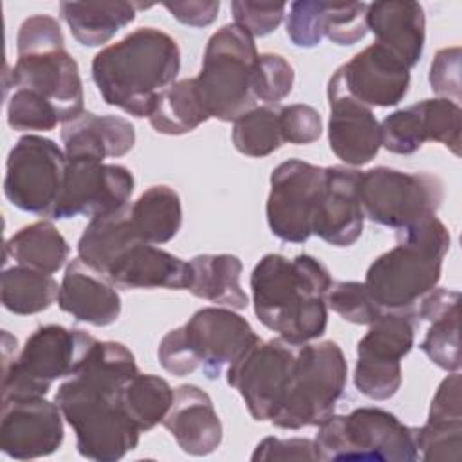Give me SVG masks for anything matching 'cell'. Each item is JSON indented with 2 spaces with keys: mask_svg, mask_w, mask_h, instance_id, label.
<instances>
[{
  "mask_svg": "<svg viewBox=\"0 0 462 462\" xmlns=\"http://www.w3.org/2000/svg\"><path fill=\"white\" fill-rule=\"evenodd\" d=\"M231 139L235 148L247 157H265L283 144L278 110L254 106L233 123Z\"/></svg>",
  "mask_w": 462,
  "mask_h": 462,
  "instance_id": "d590c367",
  "label": "cell"
},
{
  "mask_svg": "<svg viewBox=\"0 0 462 462\" xmlns=\"http://www.w3.org/2000/svg\"><path fill=\"white\" fill-rule=\"evenodd\" d=\"M287 4L283 2H253L235 0L231 2V13L238 27L249 32L253 38L271 34L283 20Z\"/></svg>",
  "mask_w": 462,
  "mask_h": 462,
  "instance_id": "7bdbcfd3",
  "label": "cell"
},
{
  "mask_svg": "<svg viewBox=\"0 0 462 462\" xmlns=\"http://www.w3.org/2000/svg\"><path fill=\"white\" fill-rule=\"evenodd\" d=\"M346 375L348 365L336 341L298 345L287 390L269 422L283 430L319 426L334 415Z\"/></svg>",
  "mask_w": 462,
  "mask_h": 462,
  "instance_id": "52a82bcc",
  "label": "cell"
},
{
  "mask_svg": "<svg viewBox=\"0 0 462 462\" xmlns=\"http://www.w3.org/2000/svg\"><path fill=\"white\" fill-rule=\"evenodd\" d=\"M18 343H16V337H13L7 330L2 332V370L7 368L14 357H16V348Z\"/></svg>",
  "mask_w": 462,
  "mask_h": 462,
  "instance_id": "c3c4849f",
  "label": "cell"
},
{
  "mask_svg": "<svg viewBox=\"0 0 462 462\" xmlns=\"http://www.w3.org/2000/svg\"><path fill=\"white\" fill-rule=\"evenodd\" d=\"M135 242H143L132 224L130 206L90 218L78 240V256L101 274Z\"/></svg>",
  "mask_w": 462,
  "mask_h": 462,
  "instance_id": "f546056e",
  "label": "cell"
},
{
  "mask_svg": "<svg viewBox=\"0 0 462 462\" xmlns=\"http://www.w3.org/2000/svg\"><path fill=\"white\" fill-rule=\"evenodd\" d=\"M430 85L431 90L444 99L455 103L460 101V47H444L437 51L430 65Z\"/></svg>",
  "mask_w": 462,
  "mask_h": 462,
  "instance_id": "f6af8a7d",
  "label": "cell"
},
{
  "mask_svg": "<svg viewBox=\"0 0 462 462\" xmlns=\"http://www.w3.org/2000/svg\"><path fill=\"white\" fill-rule=\"evenodd\" d=\"M58 305L76 321L94 327L112 325L121 314V298L116 285L79 256L70 260L65 269Z\"/></svg>",
  "mask_w": 462,
  "mask_h": 462,
  "instance_id": "7402d4cb",
  "label": "cell"
},
{
  "mask_svg": "<svg viewBox=\"0 0 462 462\" xmlns=\"http://www.w3.org/2000/svg\"><path fill=\"white\" fill-rule=\"evenodd\" d=\"M65 170L67 155L52 139L27 134L7 155L5 199L22 211L49 218L61 193Z\"/></svg>",
  "mask_w": 462,
  "mask_h": 462,
  "instance_id": "8fae6325",
  "label": "cell"
},
{
  "mask_svg": "<svg viewBox=\"0 0 462 462\" xmlns=\"http://www.w3.org/2000/svg\"><path fill=\"white\" fill-rule=\"evenodd\" d=\"M254 314L263 327L292 345L310 343L327 330V292L332 278L310 254L269 253L251 273Z\"/></svg>",
  "mask_w": 462,
  "mask_h": 462,
  "instance_id": "7a4b0ae2",
  "label": "cell"
},
{
  "mask_svg": "<svg viewBox=\"0 0 462 462\" xmlns=\"http://www.w3.org/2000/svg\"><path fill=\"white\" fill-rule=\"evenodd\" d=\"M327 307L356 325H372L383 314L361 282H332Z\"/></svg>",
  "mask_w": 462,
  "mask_h": 462,
  "instance_id": "60d3db41",
  "label": "cell"
},
{
  "mask_svg": "<svg viewBox=\"0 0 462 462\" xmlns=\"http://www.w3.org/2000/svg\"><path fill=\"white\" fill-rule=\"evenodd\" d=\"M417 105L420 116V126L426 141L444 144L453 155H460V130H462V110L460 105L444 99H422Z\"/></svg>",
  "mask_w": 462,
  "mask_h": 462,
  "instance_id": "8d00e7d4",
  "label": "cell"
},
{
  "mask_svg": "<svg viewBox=\"0 0 462 462\" xmlns=\"http://www.w3.org/2000/svg\"><path fill=\"white\" fill-rule=\"evenodd\" d=\"M61 143L67 159L123 157L135 144L134 125L119 116H96L83 110L61 123Z\"/></svg>",
  "mask_w": 462,
  "mask_h": 462,
  "instance_id": "484cf974",
  "label": "cell"
},
{
  "mask_svg": "<svg viewBox=\"0 0 462 462\" xmlns=\"http://www.w3.org/2000/svg\"><path fill=\"white\" fill-rule=\"evenodd\" d=\"M209 119L199 92L195 78H186L164 88L148 117L152 128L164 135H182L193 132Z\"/></svg>",
  "mask_w": 462,
  "mask_h": 462,
  "instance_id": "d6a6232c",
  "label": "cell"
},
{
  "mask_svg": "<svg viewBox=\"0 0 462 462\" xmlns=\"http://www.w3.org/2000/svg\"><path fill=\"white\" fill-rule=\"evenodd\" d=\"M379 130L381 146L397 155L415 153L426 143L415 103L408 108H401L386 116L379 123Z\"/></svg>",
  "mask_w": 462,
  "mask_h": 462,
  "instance_id": "b9f144b4",
  "label": "cell"
},
{
  "mask_svg": "<svg viewBox=\"0 0 462 462\" xmlns=\"http://www.w3.org/2000/svg\"><path fill=\"white\" fill-rule=\"evenodd\" d=\"M359 200L365 218L402 229L424 217L437 215L444 200V184L428 171L377 166L361 171Z\"/></svg>",
  "mask_w": 462,
  "mask_h": 462,
  "instance_id": "30bf717a",
  "label": "cell"
},
{
  "mask_svg": "<svg viewBox=\"0 0 462 462\" xmlns=\"http://www.w3.org/2000/svg\"><path fill=\"white\" fill-rule=\"evenodd\" d=\"M179 448L193 457H204L218 449L222 422L211 397L195 384H182L173 392V402L162 419Z\"/></svg>",
  "mask_w": 462,
  "mask_h": 462,
  "instance_id": "603a6c76",
  "label": "cell"
},
{
  "mask_svg": "<svg viewBox=\"0 0 462 462\" xmlns=\"http://www.w3.org/2000/svg\"><path fill=\"white\" fill-rule=\"evenodd\" d=\"M96 341L85 330L42 325L2 370V399L45 397L54 381L70 377Z\"/></svg>",
  "mask_w": 462,
  "mask_h": 462,
  "instance_id": "9c48e42d",
  "label": "cell"
},
{
  "mask_svg": "<svg viewBox=\"0 0 462 462\" xmlns=\"http://www.w3.org/2000/svg\"><path fill=\"white\" fill-rule=\"evenodd\" d=\"M296 346L282 337L260 339L226 370L227 384L242 395L254 420H271L276 413L291 379Z\"/></svg>",
  "mask_w": 462,
  "mask_h": 462,
  "instance_id": "5bb4252c",
  "label": "cell"
},
{
  "mask_svg": "<svg viewBox=\"0 0 462 462\" xmlns=\"http://www.w3.org/2000/svg\"><path fill=\"white\" fill-rule=\"evenodd\" d=\"M419 458L458 462L462 453V420H426L413 428Z\"/></svg>",
  "mask_w": 462,
  "mask_h": 462,
  "instance_id": "f35d334b",
  "label": "cell"
},
{
  "mask_svg": "<svg viewBox=\"0 0 462 462\" xmlns=\"http://www.w3.org/2000/svg\"><path fill=\"white\" fill-rule=\"evenodd\" d=\"M117 289H188L189 263L179 256L135 242L130 245L105 274Z\"/></svg>",
  "mask_w": 462,
  "mask_h": 462,
  "instance_id": "d4e9b609",
  "label": "cell"
},
{
  "mask_svg": "<svg viewBox=\"0 0 462 462\" xmlns=\"http://www.w3.org/2000/svg\"><path fill=\"white\" fill-rule=\"evenodd\" d=\"M135 374V357L123 343L96 339L76 372L58 386L54 402L74 430L81 457L116 462L137 448L141 430L119 402L123 384Z\"/></svg>",
  "mask_w": 462,
  "mask_h": 462,
  "instance_id": "6da1fadb",
  "label": "cell"
},
{
  "mask_svg": "<svg viewBox=\"0 0 462 462\" xmlns=\"http://www.w3.org/2000/svg\"><path fill=\"white\" fill-rule=\"evenodd\" d=\"M366 7V2H292L285 22L287 36L303 49L319 45L323 38L336 45H354L368 32Z\"/></svg>",
  "mask_w": 462,
  "mask_h": 462,
  "instance_id": "d6986e66",
  "label": "cell"
},
{
  "mask_svg": "<svg viewBox=\"0 0 462 462\" xmlns=\"http://www.w3.org/2000/svg\"><path fill=\"white\" fill-rule=\"evenodd\" d=\"M451 245L437 215L397 229V245L377 256L365 276L370 298L383 312H417L415 305L437 287Z\"/></svg>",
  "mask_w": 462,
  "mask_h": 462,
  "instance_id": "277c9868",
  "label": "cell"
},
{
  "mask_svg": "<svg viewBox=\"0 0 462 462\" xmlns=\"http://www.w3.org/2000/svg\"><path fill=\"white\" fill-rule=\"evenodd\" d=\"M294 85V69L280 54L265 52L256 60L253 74V94L256 101L276 105L285 99Z\"/></svg>",
  "mask_w": 462,
  "mask_h": 462,
  "instance_id": "ab89813d",
  "label": "cell"
},
{
  "mask_svg": "<svg viewBox=\"0 0 462 462\" xmlns=\"http://www.w3.org/2000/svg\"><path fill=\"white\" fill-rule=\"evenodd\" d=\"M173 392L166 379L139 372L123 384L119 402L126 417L141 431H148L166 417L173 402Z\"/></svg>",
  "mask_w": 462,
  "mask_h": 462,
  "instance_id": "e575fe53",
  "label": "cell"
},
{
  "mask_svg": "<svg viewBox=\"0 0 462 462\" xmlns=\"http://www.w3.org/2000/svg\"><path fill=\"white\" fill-rule=\"evenodd\" d=\"M258 56L254 38L236 23H227L211 34L195 78L209 119L235 123L256 106L253 74Z\"/></svg>",
  "mask_w": 462,
  "mask_h": 462,
  "instance_id": "8992f818",
  "label": "cell"
},
{
  "mask_svg": "<svg viewBox=\"0 0 462 462\" xmlns=\"http://www.w3.org/2000/svg\"><path fill=\"white\" fill-rule=\"evenodd\" d=\"M63 442V413L45 397L2 399L0 449L14 460L52 455Z\"/></svg>",
  "mask_w": 462,
  "mask_h": 462,
  "instance_id": "e0dca14e",
  "label": "cell"
},
{
  "mask_svg": "<svg viewBox=\"0 0 462 462\" xmlns=\"http://www.w3.org/2000/svg\"><path fill=\"white\" fill-rule=\"evenodd\" d=\"M283 143L310 144L319 139L323 125L316 108L303 103L282 106L278 110Z\"/></svg>",
  "mask_w": 462,
  "mask_h": 462,
  "instance_id": "ee69618b",
  "label": "cell"
},
{
  "mask_svg": "<svg viewBox=\"0 0 462 462\" xmlns=\"http://www.w3.org/2000/svg\"><path fill=\"white\" fill-rule=\"evenodd\" d=\"M346 94L366 106H395L408 94L410 69L379 43L357 52L332 76Z\"/></svg>",
  "mask_w": 462,
  "mask_h": 462,
  "instance_id": "ac0fdd59",
  "label": "cell"
},
{
  "mask_svg": "<svg viewBox=\"0 0 462 462\" xmlns=\"http://www.w3.org/2000/svg\"><path fill=\"white\" fill-rule=\"evenodd\" d=\"M417 312H383L357 343L354 384L374 401H386L402 383L401 359L415 343Z\"/></svg>",
  "mask_w": 462,
  "mask_h": 462,
  "instance_id": "7c38bea8",
  "label": "cell"
},
{
  "mask_svg": "<svg viewBox=\"0 0 462 462\" xmlns=\"http://www.w3.org/2000/svg\"><path fill=\"white\" fill-rule=\"evenodd\" d=\"M130 218L143 242L153 245L166 244L182 226L180 197L170 186H150L130 206Z\"/></svg>",
  "mask_w": 462,
  "mask_h": 462,
  "instance_id": "1f68e13d",
  "label": "cell"
},
{
  "mask_svg": "<svg viewBox=\"0 0 462 462\" xmlns=\"http://www.w3.org/2000/svg\"><path fill=\"white\" fill-rule=\"evenodd\" d=\"M417 318L430 323L419 345L428 359L446 372H458L460 359V292L435 287L419 301Z\"/></svg>",
  "mask_w": 462,
  "mask_h": 462,
  "instance_id": "4316f807",
  "label": "cell"
},
{
  "mask_svg": "<svg viewBox=\"0 0 462 462\" xmlns=\"http://www.w3.org/2000/svg\"><path fill=\"white\" fill-rule=\"evenodd\" d=\"M7 123L14 132H49L61 121L45 97L27 88H14L7 101Z\"/></svg>",
  "mask_w": 462,
  "mask_h": 462,
  "instance_id": "74e56055",
  "label": "cell"
},
{
  "mask_svg": "<svg viewBox=\"0 0 462 462\" xmlns=\"http://www.w3.org/2000/svg\"><path fill=\"white\" fill-rule=\"evenodd\" d=\"M134 193V175L121 164L94 159H67L61 193L49 218L97 217L128 206Z\"/></svg>",
  "mask_w": 462,
  "mask_h": 462,
  "instance_id": "9a60e30c",
  "label": "cell"
},
{
  "mask_svg": "<svg viewBox=\"0 0 462 462\" xmlns=\"http://www.w3.org/2000/svg\"><path fill=\"white\" fill-rule=\"evenodd\" d=\"M366 31H372L375 43L390 51L408 69L422 56L426 42V18L419 2L383 0L368 4Z\"/></svg>",
  "mask_w": 462,
  "mask_h": 462,
  "instance_id": "cb8c5ba5",
  "label": "cell"
},
{
  "mask_svg": "<svg viewBox=\"0 0 462 462\" xmlns=\"http://www.w3.org/2000/svg\"><path fill=\"white\" fill-rule=\"evenodd\" d=\"M361 171L348 166H327L316 202L310 231L336 247H348L363 233L365 215L359 200Z\"/></svg>",
  "mask_w": 462,
  "mask_h": 462,
  "instance_id": "ffe728a7",
  "label": "cell"
},
{
  "mask_svg": "<svg viewBox=\"0 0 462 462\" xmlns=\"http://www.w3.org/2000/svg\"><path fill=\"white\" fill-rule=\"evenodd\" d=\"M168 13L184 25L206 27L218 16V0H184V2H162Z\"/></svg>",
  "mask_w": 462,
  "mask_h": 462,
  "instance_id": "7dc6e473",
  "label": "cell"
},
{
  "mask_svg": "<svg viewBox=\"0 0 462 462\" xmlns=\"http://www.w3.org/2000/svg\"><path fill=\"white\" fill-rule=\"evenodd\" d=\"M253 462L258 460H310L316 462L319 460L316 442L312 439H278V437H265L258 446L254 448L251 455Z\"/></svg>",
  "mask_w": 462,
  "mask_h": 462,
  "instance_id": "bcb514c9",
  "label": "cell"
},
{
  "mask_svg": "<svg viewBox=\"0 0 462 462\" xmlns=\"http://www.w3.org/2000/svg\"><path fill=\"white\" fill-rule=\"evenodd\" d=\"M179 70L177 42L155 27L132 31L92 60V79L103 101L134 117H150L159 94L175 83Z\"/></svg>",
  "mask_w": 462,
  "mask_h": 462,
  "instance_id": "3957f363",
  "label": "cell"
},
{
  "mask_svg": "<svg viewBox=\"0 0 462 462\" xmlns=\"http://www.w3.org/2000/svg\"><path fill=\"white\" fill-rule=\"evenodd\" d=\"M4 253L18 265L52 274L67 263L70 247L51 220H38L18 229L5 242Z\"/></svg>",
  "mask_w": 462,
  "mask_h": 462,
  "instance_id": "4dcf8cb0",
  "label": "cell"
},
{
  "mask_svg": "<svg viewBox=\"0 0 462 462\" xmlns=\"http://www.w3.org/2000/svg\"><path fill=\"white\" fill-rule=\"evenodd\" d=\"M188 291L202 300L233 310L249 305V298L240 285L242 262L235 254H199L189 262Z\"/></svg>",
  "mask_w": 462,
  "mask_h": 462,
  "instance_id": "f1b7e54d",
  "label": "cell"
},
{
  "mask_svg": "<svg viewBox=\"0 0 462 462\" xmlns=\"http://www.w3.org/2000/svg\"><path fill=\"white\" fill-rule=\"evenodd\" d=\"M141 5L134 2L112 0V2H61L60 14L70 29V34L78 43L85 47L105 45L116 32L135 20Z\"/></svg>",
  "mask_w": 462,
  "mask_h": 462,
  "instance_id": "83f0119b",
  "label": "cell"
},
{
  "mask_svg": "<svg viewBox=\"0 0 462 462\" xmlns=\"http://www.w3.org/2000/svg\"><path fill=\"white\" fill-rule=\"evenodd\" d=\"M60 294V285L52 274L31 267L14 265L4 269L0 300L4 309L18 316H29L47 310Z\"/></svg>",
  "mask_w": 462,
  "mask_h": 462,
  "instance_id": "836d02e7",
  "label": "cell"
},
{
  "mask_svg": "<svg viewBox=\"0 0 462 462\" xmlns=\"http://www.w3.org/2000/svg\"><path fill=\"white\" fill-rule=\"evenodd\" d=\"M180 348L189 363L202 368L208 379H217L245 350L260 341L249 321L226 307L199 309L175 328Z\"/></svg>",
  "mask_w": 462,
  "mask_h": 462,
  "instance_id": "4fadbf2b",
  "label": "cell"
},
{
  "mask_svg": "<svg viewBox=\"0 0 462 462\" xmlns=\"http://www.w3.org/2000/svg\"><path fill=\"white\" fill-rule=\"evenodd\" d=\"M319 460L413 462L419 458L413 428L393 413L363 406L348 415H330L314 439Z\"/></svg>",
  "mask_w": 462,
  "mask_h": 462,
  "instance_id": "ba28073f",
  "label": "cell"
},
{
  "mask_svg": "<svg viewBox=\"0 0 462 462\" xmlns=\"http://www.w3.org/2000/svg\"><path fill=\"white\" fill-rule=\"evenodd\" d=\"M269 182L265 217L271 233L283 242H307L312 235L310 224L325 182V168L289 159L273 170Z\"/></svg>",
  "mask_w": 462,
  "mask_h": 462,
  "instance_id": "2e32d148",
  "label": "cell"
},
{
  "mask_svg": "<svg viewBox=\"0 0 462 462\" xmlns=\"http://www.w3.org/2000/svg\"><path fill=\"white\" fill-rule=\"evenodd\" d=\"M328 144L346 166L368 164L381 150V130L370 106L328 79Z\"/></svg>",
  "mask_w": 462,
  "mask_h": 462,
  "instance_id": "44dd1931",
  "label": "cell"
},
{
  "mask_svg": "<svg viewBox=\"0 0 462 462\" xmlns=\"http://www.w3.org/2000/svg\"><path fill=\"white\" fill-rule=\"evenodd\" d=\"M18 60L7 74L13 87L45 97L65 123L83 108V83L76 60L67 52L61 27L49 14H34L22 22L16 36Z\"/></svg>",
  "mask_w": 462,
  "mask_h": 462,
  "instance_id": "5b68a950",
  "label": "cell"
}]
</instances>
